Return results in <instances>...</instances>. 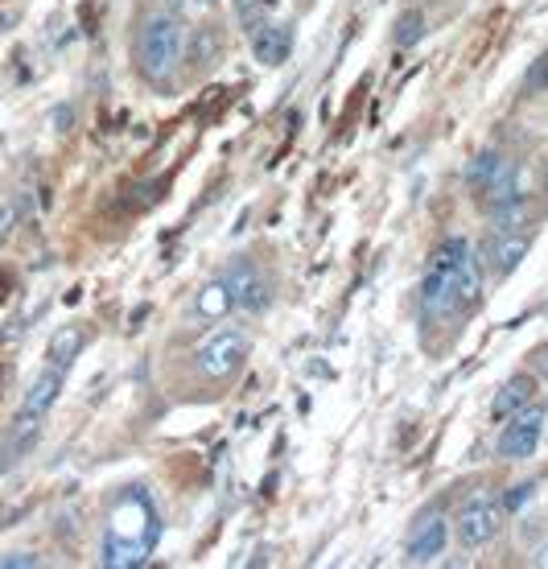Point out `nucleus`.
Wrapping results in <instances>:
<instances>
[{
  "mask_svg": "<svg viewBox=\"0 0 548 569\" xmlns=\"http://www.w3.org/2000/svg\"><path fill=\"white\" fill-rule=\"evenodd\" d=\"M231 310H236V293H231V281H227V277H211V281L195 293V313L207 318V322H219V318Z\"/></svg>",
  "mask_w": 548,
  "mask_h": 569,
  "instance_id": "ddd939ff",
  "label": "nucleus"
},
{
  "mask_svg": "<svg viewBox=\"0 0 548 569\" xmlns=\"http://www.w3.org/2000/svg\"><path fill=\"white\" fill-rule=\"evenodd\" d=\"M520 194V166L516 161H507L504 157V166H499V173L491 178V186L478 194V202L487 207V211H495V207H504V202H511Z\"/></svg>",
  "mask_w": 548,
  "mask_h": 569,
  "instance_id": "dca6fc26",
  "label": "nucleus"
},
{
  "mask_svg": "<svg viewBox=\"0 0 548 569\" xmlns=\"http://www.w3.org/2000/svg\"><path fill=\"white\" fill-rule=\"evenodd\" d=\"M536 371H540V376L548 380V347L540 351V356H536Z\"/></svg>",
  "mask_w": 548,
  "mask_h": 569,
  "instance_id": "cd10ccee",
  "label": "nucleus"
},
{
  "mask_svg": "<svg viewBox=\"0 0 548 569\" xmlns=\"http://www.w3.org/2000/svg\"><path fill=\"white\" fill-rule=\"evenodd\" d=\"M532 566H536V569H548V541L532 553Z\"/></svg>",
  "mask_w": 548,
  "mask_h": 569,
  "instance_id": "bb28decb",
  "label": "nucleus"
},
{
  "mask_svg": "<svg viewBox=\"0 0 548 569\" xmlns=\"http://www.w3.org/2000/svg\"><path fill=\"white\" fill-rule=\"evenodd\" d=\"M470 243L462 236H454V240L437 243L429 264H425V277H421V313L425 318H446L454 310V269H458V260Z\"/></svg>",
  "mask_w": 548,
  "mask_h": 569,
  "instance_id": "7ed1b4c3",
  "label": "nucleus"
},
{
  "mask_svg": "<svg viewBox=\"0 0 548 569\" xmlns=\"http://www.w3.org/2000/svg\"><path fill=\"white\" fill-rule=\"evenodd\" d=\"M482 301V269H478V257L466 248L458 269H454V310H475Z\"/></svg>",
  "mask_w": 548,
  "mask_h": 569,
  "instance_id": "f8f14e48",
  "label": "nucleus"
},
{
  "mask_svg": "<svg viewBox=\"0 0 548 569\" xmlns=\"http://www.w3.org/2000/svg\"><path fill=\"white\" fill-rule=\"evenodd\" d=\"M182 21L173 13H149L132 38V62L149 83H169L182 67Z\"/></svg>",
  "mask_w": 548,
  "mask_h": 569,
  "instance_id": "f257e3e1",
  "label": "nucleus"
},
{
  "mask_svg": "<svg viewBox=\"0 0 548 569\" xmlns=\"http://www.w3.org/2000/svg\"><path fill=\"white\" fill-rule=\"evenodd\" d=\"M17 458H13V450H9V433H4V438H0V470L4 467H13Z\"/></svg>",
  "mask_w": 548,
  "mask_h": 569,
  "instance_id": "393cba45",
  "label": "nucleus"
},
{
  "mask_svg": "<svg viewBox=\"0 0 548 569\" xmlns=\"http://www.w3.org/2000/svg\"><path fill=\"white\" fill-rule=\"evenodd\" d=\"M50 120L58 124V132H67V124H71V108H58V112L50 116Z\"/></svg>",
  "mask_w": 548,
  "mask_h": 569,
  "instance_id": "a878e982",
  "label": "nucleus"
},
{
  "mask_svg": "<svg viewBox=\"0 0 548 569\" xmlns=\"http://www.w3.org/2000/svg\"><path fill=\"white\" fill-rule=\"evenodd\" d=\"M190 4H195V9H211L215 0H190Z\"/></svg>",
  "mask_w": 548,
  "mask_h": 569,
  "instance_id": "c85d7f7f",
  "label": "nucleus"
},
{
  "mask_svg": "<svg viewBox=\"0 0 548 569\" xmlns=\"http://www.w3.org/2000/svg\"><path fill=\"white\" fill-rule=\"evenodd\" d=\"M301 4H313V0H301Z\"/></svg>",
  "mask_w": 548,
  "mask_h": 569,
  "instance_id": "c756f323",
  "label": "nucleus"
},
{
  "mask_svg": "<svg viewBox=\"0 0 548 569\" xmlns=\"http://www.w3.org/2000/svg\"><path fill=\"white\" fill-rule=\"evenodd\" d=\"M528 252H532V231H495V240L487 243V264L499 281H507Z\"/></svg>",
  "mask_w": 548,
  "mask_h": 569,
  "instance_id": "1a4fd4ad",
  "label": "nucleus"
},
{
  "mask_svg": "<svg viewBox=\"0 0 548 569\" xmlns=\"http://www.w3.org/2000/svg\"><path fill=\"white\" fill-rule=\"evenodd\" d=\"M227 281H231V293H236V310H268L272 306V284L265 281V272L256 269L252 260H236L231 269L223 272Z\"/></svg>",
  "mask_w": 548,
  "mask_h": 569,
  "instance_id": "423d86ee",
  "label": "nucleus"
},
{
  "mask_svg": "<svg viewBox=\"0 0 548 569\" xmlns=\"http://www.w3.org/2000/svg\"><path fill=\"white\" fill-rule=\"evenodd\" d=\"M231 4H236V17L248 29H252L256 21H260V9H265V0H231Z\"/></svg>",
  "mask_w": 548,
  "mask_h": 569,
  "instance_id": "412c9836",
  "label": "nucleus"
},
{
  "mask_svg": "<svg viewBox=\"0 0 548 569\" xmlns=\"http://www.w3.org/2000/svg\"><path fill=\"white\" fill-rule=\"evenodd\" d=\"M532 400H536V376L520 371V376H511V380H507V385L495 392L491 417H495V421H507V417L516 413V409L532 405Z\"/></svg>",
  "mask_w": 548,
  "mask_h": 569,
  "instance_id": "4468645a",
  "label": "nucleus"
},
{
  "mask_svg": "<svg viewBox=\"0 0 548 569\" xmlns=\"http://www.w3.org/2000/svg\"><path fill=\"white\" fill-rule=\"evenodd\" d=\"M425 38V13H417V9H408L400 21H396V33L392 42L400 46V50H408V46H417Z\"/></svg>",
  "mask_w": 548,
  "mask_h": 569,
  "instance_id": "aec40b11",
  "label": "nucleus"
},
{
  "mask_svg": "<svg viewBox=\"0 0 548 569\" xmlns=\"http://www.w3.org/2000/svg\"><path fill=\"white\" fill-rule=\"evenodd\" d=\"M499 166H504V153H495V149H487V153H478L470 166H466V190L470 194H482L487 186H491V178L499 173Z\"/></svg>",
  "mask_w": 548,
  "mask_h": 569,
  "instance_id": "6ab92c4d",
  "label": "nucleus"
},
{
  "mask_svg": "<svg viewBox=\"0 0 548 569\" xmlns=\"http://www.w3.org/2000/svg\"><path fill=\"white\" fill-rule=\"evenodd\" d=\"M252 356V339L239 327H215L207 339L195 347V371L211 385H227L236 380L243 363Z\"/></svg>",
  "mask_w": 548,
  "mask_h": 569,
  "instance_id": "f03ea898",
  "label": "nucleus"
},
{
  "mask_svg": "<svg viewBox=\"0 0 548 569\" xmlns=\"http://www.w3.org/2000/svg\"><path fill=\"white\" fill-rule=\"evenodd\" d=\"M42 566V557L38 553H4L0 557V569H33Z\"/></svg>",
  "mask_w": 548,
  "mask_h": 569,
  "instance_id": "5701e85b",
  "label": "nucleus"
},
{
  "mask_svg": "<svg viewBox=\"0 0 548 569\" xmlns=\"http://www.w3.org/2000/svg\"><path fill=\"white\" fill-rule=\"evenodd\" d=\"M532 491H536V483H520V487H511V491H507V496H504V508H507V512H520L524 503L532 499Z\"/></svg>",
  "mask_w": 548,
  "mask_h": 569,
  "instance_id": "4be33fe9",
  "label": "nucleus"
},
{
  "mask_svg": "<svg viewBox=\"0 0 548 569\" xmlns=\"http://www.w3.org/2000/svg\"><path fill=\"white\" fill-rule=\"evenodd\" d=\"M83 327H62L54 330V339H50V351H46V359H50V368L58 371H71V363L79 359V351H83Z\"/></svg>",
  "mask_w": 548,
  "mask_h": 569,
  "instance_id": "f3484780",
  "label": "nucleus"
},
{
  "mask_svg": "<svg viewBox=\"0 0 548 569\" xmlns=\"http://www.w3.org/2000/svg\"><path fill=\"white\" fill-rule=\"evenodd\" d=\"M532 219H536V207L528 199H520V194L491 211L495 231H528V228H532Z\"/></svg>",
  "mask_w": 548,
  "mask_h": 569,
  "instance_id": "a211bd4d",
  "label": "nucleus"
},
{
  "mask_svg": "<svg viewBox=\"0 0 548 569\" xmlns=\"http://www.w3.org/2000/svg\"><path fill=\"white\" fill-rule=\"evenodd\" d=\"M108 569H137V566H149V541H128V537H116L108 532V541H103V557H99Z\"/></svg>",
  "mask_w": 548,
  "mask_h": 569,
  "instance_id": "2eb2a0df",
  "label": "nucleus"
},
{
  "mask_svg": "<svg viewBox=\"0 0 548 569\" xmlns=\"http://www.w3.org/2000/svg\"><path fill=\"white\" fill-rule=\"evenodd\" d=\"M446 545H450V520L446 516H425V520H417V528H412V537H408V566H429V561H437V557L446 553Z\"/></svg>",
  "mask_w": 548,
  "mask_h": 569,
  "instance_id": "0eeeda50",
  "label": "nucleus"
},
{
  "mask_svg": "<svg viewBox=\"0 0 548 569\" xmlns=\"http://www.w3.org/2000/svg\"><path fill=\"white\" fill-rule=\"evenodd\" d=\"M62 380H67V371H58V368H50V363H46V368L29 380V388H26V397H21V409H17V413L46 417L50 409H54L58 392H62Z\"/></svg>",
  "mask_w": 548,
  "mask_h": 569,
  "instance_id": "9d476101",
  "label": "nucleus"
},
{
  "mask_svg": "<svg viewBox=\"0 0 548 569\" xmlns=\"http://www.w3.org/2000/svg\"><path fill=\"white\" fill-rule=\"evenodd\" d=\"M545 426H548L545 405H536L532 400V405L516 409V413L504 421L499 438H495V455L504 458V462H524V458H532L540 438H545Z\"/></svg>",
  "mask_w": 548,
  "mask_h": 569,
  "instance_id": "39448f33",
  "label": "nucleus"
},
{
  "mask_svg": "<svg viewBox=\"0 0 548 569\" xmlns=\"http://www.w3.org/2000/svg\"><path fill=\"white\" fill-rule=\"evenodd\" d=\"M540 87H548V58H540L532 74H528V91H540Z\"/></svg>",
  "mask_w": 548,
  "mask_h": 569,
  "instance_id": "b1692460",
  "label": "nucleus"
},
{
  "mask_svg": "<svg viewBox=\"0 0 548 569\" xmlns=\"http://www.w3.org/2000/svg\"><path fill=\"white\" fill-rule=\"evenodd\" d=\"M252 38V54L260 67H281L285 58L293 54V26L289 21H256L248 29Z\"/></svg>",
  "mask_w": 548,
  "mask_h": 569,
  "instance_id": "6e6552de",
  "label": "nucleus"
},
{
  "mask_svg": "<svg viewBox=\"0 0 548 569\" xmlns=\"http://www.w3.org/2000/svg\"><path fill=\"white\" fill-rule=\"evenodd\" d=\"M504 520H507L504 496H495V491H475V496L458 508V520H454L458 545H462V549H487V545L504 532Z\"/></svg>",
  "mask_w": 548,
  "mask_h": 569,
  "instance_id": "20e7f679",
  "label": "nucleus"
},
{
  "mask_svg": "<svg viewBox=\"0 0 548 569\" xmlns=\"http://www.w3.org/2000/svg\"><path fill=\"white\" fill-rule=\"evenodd\" d=\"M186 58H190V67H195L198 74H207L223 58V29L219 26H198L195 33H190V42H186Z\"/></svg>",
  "mask_w": 548,
  "mask_h": 569,
  "instance_id": "9b49d317",
  "label": "nucleus"
}]
</instances>
